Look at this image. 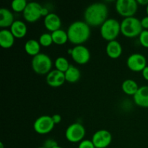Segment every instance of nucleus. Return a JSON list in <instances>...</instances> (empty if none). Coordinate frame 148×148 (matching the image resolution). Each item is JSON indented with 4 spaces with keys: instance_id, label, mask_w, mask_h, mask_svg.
Here are the masks:
<instances>
[{
    "instance_id": "nucleus-1",
    "label": "nucleus",
    "mask_w": 148,
    "mask_h": 148,
    "mask_svg": "<svg viewBox=\"0 0 148 148\" xmlns=\"http://www.w3.org/2000/svg\"><path fill=\"white\" fill-rule=\"evenodd\" d=\"M108 10L104 3L95 2L91 4L84 12L85 22L90 26H101L108 19Z\"/></svg>"
},
{
    "instance_id": "nucleus-2",
    "label": "nucleus",
    "mask_w": 148,
    "mask_h": 148,
    "mask_svg": "<svg viewBox=\"0 0 148 148\" xmlns=\"http://www.w3.org/2000/svg\"><path fill=\"white\" fill-rule=\"evenodd\" d=\"M90 27L85 21L78 20L71 23L66 31L69 42L76 46L85 43L90 36Z\"/></svg>"
},
{
    "instance_id": "nucleus-3",
    "label": "nucleus",
    "mask_w": 148,
    "mask_h": 148,
    "mask_svg": "<svg viewBox=\"0 0 148 148\" xmlns=\"http://www.w3.org/2000/svg\"><path fill=\"white\" fill-rule=\"evenodd\" d=\"M143 30L141 21L135 17H125L121 22V33L127 38H135Z\"/></svg>"
},
{
    "instance_id": "nucleus-4",
    "label": "nucleus",
    "mask_w": 148,
    "mask_h": 148,
    "mask_svg": "<svg viewBox=\"0 0 148 148\" xmlns=\"http://www.w3.org/2000/svg\"><path fill=\"white\" fill-rule=\"evenodd\" d=\"M101 37L108 42L116 40L121 33V23L114 18H108L101 26Z\"/></svg>"
},
{
    "instance_id": "nucleus-5",
    "label": "nucleus",
    "mask_w": 148,
    "mask_h": 148,
    "mask_svg": "<svg viewBox=\"0 0 148 148\" xmlns=\"http://www.w3.org/2000/svg\"><path fill=\"white\" fill-rule=\"evenodd\" d=\"M52 60L47 54L40 53L33 57L31 62L32 69L38 75H47L51 71Z\"/></svg>"
},
{
    "instance_id": "nucleus-6",
    "label": "nucleus",
    "mask_w": 148,
    "mask_h": 148,
    "mask_svg": "<svg viewBox=\"0 0 148 148\" xmlns=\"http://www.w3.org/2000/svg\"><path fill=\"white\" fill-rule=\"evenodd\" d=\"M85 136V129L80 123H73L66 128L65 137L69 143H77L82 141Z\"/></svg>"
},
{
    "instance_id": "nucleus-7",
    "label": "nucleus",
    "mask_w": 148,
    "mask_h": 148,
    "mask_svg": "<svg viewBox=\"0 0 148 148\" xmlns=\"http://www.w3.org/2000/svg\"><path fill=\"white\" fill-rule=\"evenodd\" d=\"M138 5L137 0H118L116 2V10L124 18L134 17L137 11Z\"/></svg>"
},
{
    "instance_id": "nucleus-8",
    "label": "nucleus",
    "mask_w": 148,
    "mask_h": 148,
    "mask_svg": "<svg viewBox=\"0 0 148 148\" xmlns=\"http://www.w3.org/2000/svg\"><path fill=\"white\" fill-rule=\"evenodd\" d=\"M55 124L52 116L43 115L37 119L33 124V129L39 134H46L53 130Z\"/></svg>"
},
{
    "instance_id": "nucleus-9",
    "label": "nucleus",
    "mask_w": 148,
    "mask_h": 148,
    "mask_svg": "<svg viewBox=\"0 0 148 148\" xmlns=\"http://www.w3.org/2000/svg\"><path fill=\"white\" fill-rule=\"evenodd\" d=\"M42 7L39 3L31 1L27 3L25 10L23 12L25 20L28 23H35L42 17Z\"/></svg>"
},
{
    "instance_id": "nucleus-10",
    "label": "nucleus",
    "mask_w": 148,
    "mask_h": 148,
    "mask_svg": "<svg viewBox=\"0 0 148 148\" xmlns=\"http://www.w3.org/2000/svg\"><path fill=\"white\" fill-rule=\"evenodd\" d=\"M127 65L129 69L133 72H143L147 66V59L144 55L134 53L127 58Z\"/></svg>"
},
{
    "instance_id": "nucleus-11",
    "label": "nucleus",
    "mask_w": 148,
    "mask_h": 148,
    "mask_svg": "<svg viewBox=\"0 0 148 148\" xmlns=\"http://www.w3.org/2000/svg\"><path fill=\"white\" fill-rule=\"evenodd\" d=\"M91 140L95 148H106L112 142V135L108 130H100L94 133Z\"/></svg>"
},
{
    "instance_id": "nucleus-12",
    "label": "nucleus",
    "mask_w": 148,
    "mask_h": 148,
    "mask_svg": "<svg viewBox=\"0 0 148 148\" xmlns=\"http://www.w3.org/2000/svg\"><path fill=\"white\" fill-rule=\"evenodd\" d=\"M74 62L78 64L83 65L88 63L90 59V52L86 46L83 45H77L72 49L71 53Z\"/></svg>"
},
{
    "instance_id": "nucleus-13",
    "label": "nucleus",
    "mask_w": 148,
    "mask_h": 148,
    "mask_svg": "<svg viewBox=\"0 0 148 148\" xmlns=\"http://www.w3.org/2000/svg\"><path fill=\"white\" fill-rule=\"evenodd\" d=\"M46 80L48 85L53 88L62 86L66 82L64 73L57 69H53L49 74H47Z\"/></svg>"
},
{
    "instance_id": "nucleus-14",
    "label": "nucleus",
    "mask_w": 148,
    "mask_h": 148,
    "mask_svg": "<svg viewBox=\"0 0 148 148\" xmlns=\"http://www.w3.org/2000/svg\"><path fill=\"white\" fill-rule=\"evenodd\" d=\"M43 24H44L45 27L49 31L53 33L59 29H61L62 20H61L59 16L56 13L50 12L46 17H44Z\"/></svg>"
},
{
    "instance_id": "nucleus-15",
    "label": "nucleus",
    "mask_w": 148,
    "mask_h": 148,
    "mask_svg": "<svg viewBox=\"0 0 148 148\" xmlns=\"http://www.w3.org/2000/svg\"><path fill=\"white\" fill-rule=\"evenodd\" d=\"M135 104L143 108H148V86L140 87L137 93L133 96Z\"/></svg>"
},
{
    "instance_id": "nucleus-16",
    "label": "nucleus",
    "mask_w": 148,
    "mask_h": 148,
    "mask_svg": "<svg viewBox=\"0 0 148 148\" xmlns=\"http://www.w3.org/2000/svg\"><path fill=\"white\" fill-rule=\"evenodd\" d=\"M106 53L111 59H118L122 53V46L117 40H111L108 42L106 48Z\"/></svg>"
},
{
    "instance_id": "nucleus-17",
    "label": "nucleus",
    "mask_w": 148,
    "mask_h": 148,
    "mask_svg": "<svg viewBox=\"0 0 148 148\" xmlns=\"http://www.w3.org/2000/svg\"><path fill=\"white\" fill-rule=\"evenodd\" d=\"M14 36L8 29H2L0 31V46L3 49H10L14 43Z\"/></svg>"
},
{
    "instance_id": "nucleus-18",
    "label": "nucleus",
    "mask_w": 148,
    "mask_h": 148,
    "mask_svg": "<svg viewBox=\"0 0 148 148\" xmlns=\"http://www.w3.org/2000/svg\"><path fill=\"white\" fill-rule=\"evenodd\" d=\"M10 31L16 38H22L27 34V28L25 23L22 20H15L10 27Z\"/></svg>"
},
{
    "instance_id": "nucleus-19",
    "label": "nucleus",
    "mask_w": 148,
    "mask_h": 148,
    "mask_svg": "<svg viewBox=\"0 0 148 148\" xmlns=\"http://www.w3.org/2000/svg\"><path fill=\"white\" fill-rule=\"evenodd\" d=\"M14 21V14L10 10L7 8L0 10V27H10Z\"/></svg>"
},
{
    "instance_id": "nucleus-20",
    "label": "nucleus",
    "mask_w": 148,
    "mask_h": 148,
    "mask_svg": "<svg viewBox=\"0 0 148 148\" xmlns=\"http://www.w3.org/2000/svg\"><path fill=\"white\" fill-rule=\"evenodd\" d=\"M25 51L30 56L34 57L40 53V44L38 40L35 39H30L25 43Z\"/></svg>"
},
{
    "instance_id": "nucleus-21",
    "label": "nucleus",
    "mask_w": 148,
    "mask_h": 148,
    "mask_svg": "<svg viewBox=\"0 0 148 148\" xmlns=\"http://www.w3.org/2000/svg\"><path fill=\"white\" fill-rule=\"evenodd\" d=\"M139 88L140 87L138 86V84L134 79H125L121 85V89L123 92L128 95L134 96L138 91Z\"/></svg>"
},
{
    "instance_id": "nucleus-22",
    "label": "nucleus",
    "mask_w": 148,
    "mask_h": 148,
    "mask_svg": "<svg viewBox=\"0 0 148 148\" xmlns=\"http://www.w3.org/2000/svg\"><path fill=\"white\" fill-rule=\"evenodd\" d=\"M64 75L66 82L75 83L80 79L81 72L77 67L73 65H70L69 69L64 72Z\"/></svg>"
},
{
    "instance_id": "nucleus-23",
    "label": "nucleus",
    "mask_w": 148,
    "mask_h": 148,
    "mask_svg": "<svg viewBox=\"0 0 148 148\" xmlns=\"http://www.w3.org/2000/svg\"><path fill=\"white\" fill-rule=\"evenodd\" d=\"M53 42L55 44L64 45L69 40L67 32L62 29H59L51 33Z\"/></svg>"
},
{
    "instance_id": "nucleus-24",
    "label": "nucleus",
    "mask_w": 148,
    "mask_h": 148,
    "mask_svg": "<svg viewBox=\"0 0 148 148\" xmlns=\"http://www.w3.org/2000/svg\"><path fill=\"white\" fill-rule=\"evenodd\" d=\"M54 65L56 69L64 73L69 69L71 64H69V62H68V60L66 58L63 57V56H59L55 60Z\"/></svg>"
},
{
    "instance_id": "nucleus-25",
    "label": "nucleus",
    "mask_w": 148,
    "mask_h": 148,
    "mask_svg": "<svg viewBox=\"0 0 148 148\" xmlns=\"http://www.w3.org/2000/svg\"><path fill=\"white\" fill-rule=\"evenodd\" d=\"M27 5L26 0H13L11 3L12 9L16 12H23Z\"/></svg>"
},
{
    "instance_id": "nucleus-26",
    "label": "nucleus",
    "mask_w": 148,
    "mask_h": 148,
    "mask_svg": "<svg viewBox=\"0 0 148 148\" xmlns=\"http://www.w3.org/2000/svg\"><path fill=\"white\" fill-rule=\"evenodd\" d=\"M38 41L40 43V46H44V47H49V46H50L53 43V39H52L51 33H44L43 34H41L40 37H39Z\"/></svg>"
},
{
    "instance_id": "nucleus-27",
    "label": "nucleus",
    "mask_w": 148,
    "mask_h": 148,
    "mask_svg": "<svg viewBox=\"0 0 148 148\" xmlns=\"http://www.w3.org/2000/svg\"><path fill=\"white\" fill-rule=\"evenodd\" d=\"M140 43L143 47L148 49V30H143L139 36Z\"/></svg>"
},
{
    "instance_id": "nucleus-28",
    "label": "nucleus",
    "mask_w": 148,
    "mask_h": 148,
    "mask_svg": "<svg viewBox=\"0 0 148 148\" xmlns=\"http://www.w3.org/2000/svg\"><path fill=\"white\" fill-rule=\"evenodd\" d=\"M78 148H95V145L90 140H83L79 143Z\"/></svg>"
},
{
    "instance_id": "nucleus-29",
    "label": "nucleus",
    "mask_w": 148,
    "mask_h": 148,
    "mask_svg": "<svg viewBox=\"0 0 148 148\" xmlns=\"http://www.w3.org/2000/svg\"><path fill=\"white\" fill-rule=\"evenodd\" d=\"M57 142L56 140H53V139H49V140H46V141L43 143V147L46 148H53L56 146H58Z\"/></svg>"
},
{
    "instance_id": "nucleus-30",
    "label": "nucleus",
    "mask_w": 148,
    "mask_h": 148,
    "mask_svg": "<svg viewBox=\"0 0 148 148\" xmlns=\"http://www.w3.org/2000/svg\"><path fill=\"white\" fill-rule=\"evenodd\" d=\"M141 25L143 30H148V15L143 17L141 20Z\"/></svg>"
},
{
    "instance_id": "nucleus-31",
    "label": "nucleus",
    "mask_w": 148,
    "mask_h": 148,
    "mask_svg": "<svg viewBox=\"0 0 148 148\" xmlns=\"http://www.w3.org/2000/svg\"><path fill=\"white\" fill-rule=\"evenodd\" d=\"M52 119H53L55 124H58L62 121V116L59 114H53L52 116Z\"/></svg>"
},
{
    "instance_id": "nucleus-32",
    "label": "nucleus",
    "mask_w": 148,
    "mask_h": 148,
    "mask_svg": "<svg viewBox=\"0 0 148 148\" xmlns=\"http://www.w3.org/2000/svg\"><path fill=\"white\" fill-rule=\"evenodd\" d=\"M142 74H143V77L145 79L148 81V66H146L143 71L142 72Z\"/></svg>"
},
{
    "instance_id": "nucleus-33",
    "label": "nucleus",
    "mask_w": 148,
    "mask_h": 148,
    "mask_svg": "<svg viewBox=\"0 0 148 148\" xmlns=\"http://www.w3.org/2000/svg\"><path fill=\"white\" fill-rule=\"evenodd\" d=\"M49 9L46 8V7H43L42 8V11H41V14H42V17H46L48 14H49Z\"/></svg>"
},
{
    "instance_id": "nucleus-34",
    "label": "nucleus",
    "mask_w": 148,
    "mask_h": 148,
    "mask_svg": "<svg viewBox=\"0 0 148 148\" xmlns=\"http://www.w3.org/2000/svg\"><path fill=\"white\" fill-rule=\"evenodd\" d=\"M139 5H145L147 7L148 4V0H137Z\"/></svg>"
},
{
    "instance_id": "nucleus-35",
    "label": "nucleus",
    "mask_w": 148,
    "mask_h": 148,
    "mask_svg": "<svg viewBox=\"0 0 148 148\" xmlns=\"http://www.w3.org/2000/svg\"><path fill=\"white\" fill-rule=\"evenodd\" d=\"M0 148H4V144L2 143H0Z\"/></svg>"
},
{
    "instance_id": "nucleus-36",
    "label": "nucleus",
    "mask_w": 148,
    "mask_h": 148,
    "mask_svg": "<svg viewBox=\"0 0 148 148\" xmlns=\"http://www.w3.org/2000/svg\"><path fill=\"white\" fill-rule=\"evenodd\" d=\"M146 12H147V14L148 15V4L147 5V7H146Z\"/></svg>"
},
{
    "instance_id": "nucleus-37",
    "label": "nucleus",
    "mask_w": 148,
    "mask_h": 148,
    "mask_svg": "<svg viewBox=\"0 0 148 148\" xmlns=\"http://www.w3.org/2000/svg\"><path fill=\"white\" fill-rule=\"evenodd\" d=\"M53 148H63V147H60V146H56V147H53Z\"/></svg>"
},
{
    "instance_id": "nucleus-38",
    "label": "nucleus",
    "mask_w": 148,
    "mask_h": 148,
    "mask_svg": "<svg viewBox=\"0 0 148 148\" xmlns=\"http://www.w3.org/2000/svg\"><path fill=\"white\" fill-rule=\"evenodd\" d=\"M37 148H46V147H43H43H37Z\"/></svg>"
}]
</instances>
